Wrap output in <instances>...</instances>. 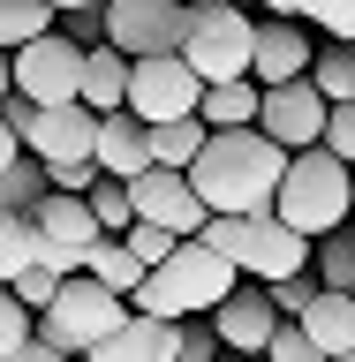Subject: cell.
<instances>
[{
	"label": "cell",
	"instance_id": "obj_9",
	"mask_svg": "<svg viewBox=\"0 0 355 362\" xmlns=\"http://www.w3.org/2000/svg\"><path fill=\"white\" fill-rule=\"evenodd\" d=\"M8 68H16V98H30V106H68V98L84 90V45L61 38V30L16 45Z\"/></svg>",
	"mask_w": 355,
	"mask_h": 362
},
{
	"label": "cell",
	"instance_id": "obj_17",
	"mask_svg": "<svg viewBox=\"0 0 355 362\" xmlns=\"http://www.w3.org/2000/svg\"><path fill=\"white\" fill-rule=\"evenodd\" d=\"M91 355H98V362H174V325H167V317L129 310V317H121V332L98 339Z\"/></svg>",
	"mask_w": 355,
	"mask_h": 362
},
{
	"label": "cell",
	"instance_id": "obj_23",
	"mask_svg": "<svg viewBox=\"0 0 355 362\" xmlns=\"http://www.w3.org/2000/svg\"><path fill=\"white\" fill-rule=\"evenodd\" d=\"M204 121L197 113H189V121H159L152 129V166H174V174H189V166H197V151H204Z\"/></svg>",
	"mask_w": 355,
	"mask_h": 362
},
{
	"label": "cell",
	"instance_id": "obj_15",
	"mask_svg": "<svg viewBox=\"0 0 355 362\" xmlns=\"http://www.w3.org/2000/svg\"><path fill=\"white\" fill-rule=\"evenodd\" d=\"M310 61H317V45L303 38V23H288V16H272V23H257V53H249V76L257 83H295V76H310Z\"/></svg>",
	"mask_w": 355,
	"mask_h": 362
},
{
	"label": "cell",
	"instance_id": "obj_40",
	"mask_svg": "<svg viewBox=\"0 0 355 362\" xmlns=\"http://www.w3.org/2000/svg\"><path fill=\"white\" fill-rule=\"evenodd\" d=\"M257 8H265V16H288V23H303V16H295V0H257Z\"/></svg>",
	"mask_w": 355,
	"mask_h": 362
},
{
	"label": "cell",
	"instance_id": "obj_11",
	"mask_svg": "<svg viewBox=\"0 0 355 362\" xmlns=\"http://www.w3.org/2000/svg\"><path fill=\"white\" fill-rule=\"evenodd\" d=\"M204 98V76L181 53H159V61H136L129 68V113L144 121V129H159V121H189Z\"/></svg>",
	"mask_w": 355,
	"mask_h": 362
},
{
	"label": "cell",
	"instance_id": "obj_4",
	"mask_svg": "<svg viewBox=\"0 0 355 362\" xmlns=\"http://www.w3.org/2000/svg\"><path fill=\"white\" fill-rule=\"evenodd\" d=\"M272 211L295 226V234H333V226H348L355 211V166H340L325 144L317 151H295L288 174H280V197H272Z\"/></svg>",
	"mask_w": 355,
	"mask_h": 362
},
{
	"label": "cell",
	"instance_id": "obj_39",
	"mask_svg": "<svg viewBox=\"0 0 355 362\" xmlns=\"http://www.w3.org/2000/svg\"><path fill=\"white\" fill-rule=\"evenodd\" d=\"M16 158H23V136H16V121L0 113V166H16Z\"/></svg>",
	"mask_w": 355,
	"mask_h": 362
},
{
	"label": "cell",
	"instance_id": "obj_10",
	"mask_svg": "<svg viewBox=\"0 0 355 362\" xmlns=\"http://www.w3.org/2000/svg\"><path fill=\"white\" fill-rule=\"evenodd\" d=\"M30 219H38V264L61 272V279H76V272L91 264V249L106 242V226L91 219V204L84 197H61V189H45V204L30 211Z\"/></svg>",
	"mask_w": 355,
	"mask_h": 362
},
{
	"label": "cell",
	"instance_id": "obj_13",
	"mask_svg": "<svg viewBox=\"0 0 355 362\" xmlns=\"http://www.w3.org/2000/svg\"><path fill=\"white\" fill-rule=\"evenodd\" d=\"M129 204H136V219L144 226H167V234H197L212 211H204V197L189 189V174H174V166H144V174L129 181Z\"/></svg>",
	"mask_w": 355,
	"mask_h": 362
},
{
	"label": "cell",
	"instance_id": "obj_8",
	"mask_svg": "<svg viewBox=\"0 0 355 362\" xmlns=\"http://www.w3.org/2000/svg\"><path fill=\"white\" fill-rule=\"evenodd\" d=\"M106 45H121L129 61H159V53H181L189 38V0H106Z\"/></svg>",
	"mask_w": 355,
	"mask_h": 362
},
{
	"label": "cell",
	"instance_id": "obj_1",
	"mask_svg": "<svg viewBox=\"0 0 355 362\" xmlns=\"http://www.w3.org/2000/svg\"><path fill=\"white\" fill-rule=\"evenodd\" d=\"M280 174H288V151L265 129H220V136H204L197 166H189V189L204 197V211L249 219V211H272Z\"/></svg>",
	"mask_w": 355,
	"mask_h": 362
},
{
	"label": "cell",
	"instance_id": "obj_27",
	"mask_svg": "<svg viewBox=\"0 0 355 362\" xmlns=\"http://www.w3.org/2000/svg\"><path fill=\"white\" fill-rule=\"evenodd\" d=\"M53 30V8L45 0H0V53H16V45L45 38Z\"/></svg>",
	"mask_w": 355,
	"mask_h": 362
},
{
	"label": "cell",
	"instance_id": "obj_2",
	"mask_svg": "<svg viewBox=\"0 0 355 362\" xmlns=\"http://www.w3.org/2000/svg\"><path fill=\"white\" fill-rule=\"evenodd\" d=\"M235 279L242 272L227 264L220 249H204L197 234L189 242H174V257L159 272H144V287L129 294V310H144V317H167V325H181V317H212L235 294Z\"/></svg>",
	"mask_w": 355,
	"mask_h": 362
},
{
	"label": "cell",
	"instance_id": "obj_31",
	"mask_svg": "<svg viewBox=\"0 0 355 362\" xmlns=\"http://www.w3.org/2000/svg\"><path fill=\"white\" fill-rule=\"evenodd\" d=\"M257 362H333V355H325V347H317V339H310V332H303V325L288 317V325L272 332V347H265Z\"/></svg>",
	"mask_w": 355,
	"mask_h": 362
},
{
	"label": "cell",
	"instance_id": "obj_33",
	"mask_svg": "<svg viewBox=\"0 0 355 362\" xmlns=\"http://www.w3.org/2000/svg\"><path fill=\"white\" fill-rule=\"evenodd\" d=\"M265 294H272V310H280V317H303L325 287H317V272H288V279H272Z\"/></svg>",
	"mask_w": 355,
	"mask_h": 362
},
{
	"label": "cell",
	"instance_id": "obj_29",
	"mask_svg": "<svg viewBox=\"0 0 355 362\" xmlns=\"http://www.w3.org/2000/svg\"><path fill=\"white\" fill-rule=\"evenodd\" d=\"M220 332H212V317H181L174 325V362H220Z\"/></svg>",
	"mask_w": 355,
	"mask_h": 362
},
{
	"label": "cell",
	"instance_id": "obj_45",
	"mask_svg": "<svg viewBox=\"0 0 355 362\" xmlns=\"http://www.w3.org/2000/svg\"><path fill=\"white\" fill-rule=\"evenodd\" d=\"M76 362H98V355H76Z\"/></svg>",
	"mask_w": 355,
	"mask_h": 362
},
{
	"label": "cell",
	"instance_id": "obj_12",
	"mask_svg": "<svg viewBox=\"0 0 355 362\" xmlns=\"http://www.w3.org/2000/svg\"><path fill=\"white\" fill-rule=\"evenodd\" d=\"M325 90L310 83V76H295V83H272L265 98H257V129L272 136V144H280V151H317V144H325Z\"/></svg>",
	"mask_w": 355,
	"mask_h": 362
},
{
	"label": "cell",
	"instance_id": "obj_28",
	"mask_svg": "<svg viewBox=\"0 0 355 362\" xmlns=\"http://www.w3.org/2000/svg\"><path fill=\"white\" fill-rule=\"evenodd\" d=\"M84 204H91V219L106 226V234H129L136 226V204H129V181H113V174H98L84 189Z\"/></svg>",
	"mask_w": 355,
	"mask_h": 362
},
{
	"label": "cell",
	"instance_id": "obj_18",
	"mask_svg": "<svg viewBox=\"0 0 355 362\" xmlns=\"http://www.w3.org/2000/svg\"><path fill=\"white\" fill-rule=\"evenodd\" d=\"M129 53H121V45H91L84 53V90H76V98H84L91 113H121L129 106Z\"/></svg>",
	"mask_w": 355,
	"mask_h": 362
},
{
	"label": "cell",
	"instance_id": "obj_22",
	"mask_svg": "<svg viewBox=\"0 0 355 362\" xmlns=\"http://www.w3.org/2000/svg\"><path fill=\"white\" fill-rule=\"evenodd\" d=\"M38 264V219L30 211H0V287H16Z\"/></svg>",
	"mask_w": 355,
	"mask_h": 362
},
{
	"label": "cell",
	"instance_id": "obj_3",
	"mask_svg": "<svg viewBox=\"0 0 355 362\" xmlns=\"http://www.w3.org/2000/svg\"><path fill=\"white\" fill-rule=\"evenodd\" d=\"M204 249H220L227 264L242 272V279H257V287H272V279H288V272H310V234H295L280 211H249V219H235V211H212V219L197 226Z\"/></svg>",
	"mask_w": 355,
	"mask_h": 362
},
{
	"label": "cell",
	"instance_id": "obj_36",
	"mask_svg": "<svg viewBox=\"0 0 355 362\" xmlns=\"http://www.w3.org/2000/svg\"><path fill=\"white\" fill-rule=\"evenodd\" d=\"M325 151H333L340 166H355V98L325 113Z\"/></svg>",
	"mask_w": 355,
	"mask_h": 362
},
{
	"label": "cell",
	"instance_id": "obj_41",
	"mask_svg": "<svg viewBox=\"0 0 355 362\" xmlns=\"http://www.w3.org/2000/svg\"><path fill=\"white\" fill-rule=\"evenodd\" d=\"M53 16H68V8H106V0H45Z\"/></svg>",
	"mask_w": 355,
	"mask_h": 362
},
{
	"label": "cell",
	"instance_id": "obj_38",
	"mask_svg": "<svg viewBox=\"0 0 355 362\" xmlns=\"http://www.w3.org/2000/svg\"><path fill=\"white\" fill-rule=\"evenodd\" d=\"M0 362H76V355H61V347H45V339H23L16 355H0Z\"/></svg>",
	"mask_w": 355,
	"mask_h": 362
},
{
	"label": "cell",
	"instance_id": "obj_14",
	"mask_svg": "<svg viewBox=\"0 0 355 362\" xmlns=\"http://www.w3.org/2000/svg\"><path fill=\"white\" fill-rule=\"evenodd\" d=\"M280 325H288V317L272 310V294H265V287H235L220 310H212V332H220L227 355H265Z\"/></svg>",
	"mask_w": 355,
	"mask_h": 362
},
{
	"label": "cell",
	"instance_id": "obj_21",
	"mask_svg": "<svg viewBox=\"0 0 355 362\" xmlns=\"http://www.w3.org/2000/svg\"><path fill=\"white\" fill-rule=\"evenodd\" d=\"M310 272H317V287L355 294V226H333V234H317V242H310Z\"/></svg>",
	"mask_w": 355,
	"mask_h": 362
},
{
	"label": "cell",
	"instance_id": "obj_16",
	"mask_svg": "<svg viewBox=\"0 0 355 362\" xmlns=\"http://www.w3.org/2000/svg\"><path fill=\"white\" fill-rule=\"evenodd\" d=\"M91 166H98V174H113V181H136L144 166H152V129H144L129 106H121V113H98V144H91Z\"/></svg>",
	"mask_w": 355,
	"mask_h": 362
},
{
	"label": "cell",
	"instance_id": "obj_26",
	"mask_svg": "<svg viewBox=\"0 0 355 362\" xmlns=\"http://www.w3.org/2000/svg\"><path fill=\"white\" fill-rule=\"evenodd\" d=\"M310 83L325 90V106H348V98H355V45H348V38H333V45L310 61Z\"/></svg>",
	"mask_w": 355,
	"mask_h": 362
},
{
	"label": "cell",
	"instance_id": "obj_7",
	"mask_svg": "<svg viewBox=\"0 0 355 362\" xmlns=\"http://www.w3.org/2000/svg\"><path fill=\"white\" fill-rule=\"evenodd\" d=\"M0 113L16 121L23 151L45 158V166H68V158H91V144H98V113L84 106V98H68V106H30V98H0Z\"/></svg>",
	"mask_w": 355,
	"mask_h": 362
},
{
	"label": "cell",
	"instance_id": "obj_30",
	"mask_svg": "<svg viewBox=\"0 0 355 362\" xmlns=\"http://www.w3.org/2000/svg\"><path fill=\"white\" fill-rule=\"evenodd\" d=\"M295 16L317 23L325 38H348V45H355V0H295Z\"/></svg>",
	"mask_w": 355,
	"mask_h": 362
},
{
	"label": "cell",
	"instance_id": "obj_44",
	"mask_svg": "<svg viewBox=\"0 0 355 362\" xmlns=\"http://www.w3.org/2000/svg\"><path fill=\"white\" fill-rule=\"evenodd\" d=\"M220 362H249V355H220Z\"/></svg>",
	"mask_w": 355,
	"mask_h": 362
},
{
	"label": "cell",
	"instance_id": "obj_20",
	"mask_svg": "<svg viewBox=\"0 0 355 362\" xmlns=\"http://www.w3.org/2000/svg\"><path fill=\"white\" fill-rule=\"evenodd\" d=\"M295 325H303V332H310L325 355H348V347H355V294H333V287H325L310 310L295 317Z\"/></svg>",
	"mask_w": 355,
	"mask_h": 362
},
{
	"label": "cell",
	"instance_id": "obj_24",
	"mask_svg": "<svg viewBox=\"0 0 355 362\" xmlns=\"http://www.w3.org/2000/svg\"><path fill=\"white\" fill-rule=\"evenodd\" d=\"M45 189H53V174H45V158L23 151L16 166H0V211H38Z\"/></svg>",
	"mask_w": 355,
	"mask_h": 362
},
{
	"label": "cell",
	"instance_id": "obj_37",
	"mask_svg": "<svg viewBox=\"0 0 355 362\" xmlns=\"http://www.w3.org/2000/svg\"><path fill=\"white\" fill-rule=\"evenodd\" d=\"M45 174H53V189H61V197H84L91 181H98V166H91V158H68V166H45Z\"/></svg>",
	"mask_w": 355,
	"mask_h": 362
},
{
	"label": "cell",
	"instance_id": "obj_19",
	"mask_svg": "<svg viewBox=\"0 0 355 362\" xmlns=\"http://www.w3.org/2000/svg\"><path fill=\"white\" fill-rule=\"evenodd\" d=\"M257 98H265V83H257V76H235V83H204L197 121H204L212 136H220V129H257Z\"/></svg>",
	"mask_w": 355,
	"mask_h": 362
},
{
	"label": "cell",
	"instance_id": "obj_35",
	"mask_svg": "<svg viewBox=\"0 0 355 362\" xmlns=\"http://www.w3.org/2000/svg\"><path fill=\"white\" fill-rule=\"evenodd\" d=\"M8 294H16L23 310H53V294H61V272L30 264V272H23V279H16V287H8Z\"/></svg>",
	"mask_w": 355,
	"mask_h": 362
},
{
	"label": "cell",
	"instance_id": "obj_34",
	"mask_svg": "<svg viewBox=\"0 0 355 362\" xmlns=\"http://www.w3.org/2000/svg\"><path fill=\"white\" fill-rule=\"evenodd\" d=\"M23 339H38V310H23L16 294L0 287V355H16Z\"/></svg>",
	"mask_w": 355,
	"mask_h": 362
},
{
	"label": "cell",
	"instance_id": "obj_43",
	"mask_svg": "<svg viewBox=\"0 0 355 362\" xmlns=\"http://www.w3.org/2000/svg\"><path fill=\"white\" fill-rule=\"evenodd\" d=\"M333 362H355V347H348V355H333Z\"/></svg>",
	"mask_w": 355,
	"mask_h": 362
},
{
	"label": "cell",
	"instance_id": "obj_25",
	"mask_svg": "<svg viewBox=\"0 0 355 362\" xmlns=\"http://www.w3.org/2000/svg\"><path fill=\"white\" fill-rule=\"evenodd\" d=\"M91 279H98V287H113V294H121V302H129V294L136 287H144V264H136V257H129V242H121V234H106V242H98V249H91Z\"/></svg>",
	"mask_w": 355,
	"mask_h": 362
},
{
	"label": "cell",
	"instance_id": "obj_42",
	"mask_svg": "<svg viewBox=\"0 0 355 362\" xmlns=\"http://www.w3.org/2000/svg\"><path fill=\"white\" fill-rule=\"evenodd\" d=\"M8 90H16V68H8V53H0V98H8Z\"/></svg>",
	"mask_w": 355,
	"mask_h": 362
},
{
	"label": "cell",
	"instance_id": "obj_5",
	"mask_svg": "<svg viewBox=\"0 0 355 362\" xmlns=\"http://www.w3.org/2000/svg\"><path fill=\"white\" fill-rule=\"evenodd\" d=\"M121 317H129V302H121L113 287H98L91 272H76V279H61L53 310H38V339L61 347V355H91L98 339L121 332Z\"/></svg>",
	"mask_w": 355,
	"mask_h": 362
},
{
	"label": "cell",
	"instance_id": "obj_6",
	"mask_svg": "<svg viewBox=\"0 0 355 362\" xmlns=\"http://www.w3.org/2000/svg\"><path fill=\"white\" fill-rule=\"evenodd\" d=\"M249 53H257V23H249L235 0H197V8H189L181 61L197 68L204 83H235V76H249Z\"/></svg>",
	"mask_w": 355,
	"mask_h": 362
},
{
	"label": "cell",
	"instance_id": "obj_32",
	"mask_svg": "<svg viewBox=\"0 0 355 362\" xmlns=\"http://www.w3.org/2000/svg\"><path fill=\"white\" fill-rule=\"evenodd\" d=\"M121 242H129V257H136L144 272H159L167 257H174V242H181V234H167V226H144V219H136L129 234H121Z\"/></svg>",
	"mask_w": 355,
	"mask_h": 362
}]
</instances>
